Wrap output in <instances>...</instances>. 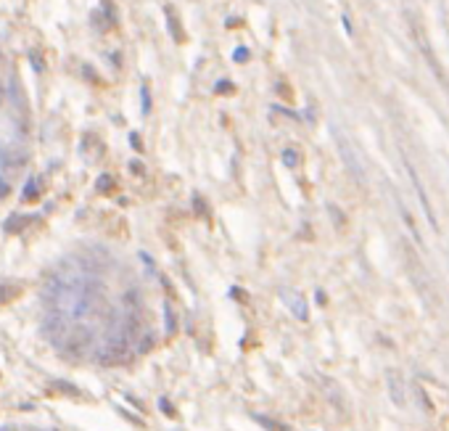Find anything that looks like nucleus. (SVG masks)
<instances>
[{
    "label": "nucleus",
    "instance_id": "f257e3e1",
    "mask_svg": "<svg viewBox=\"0 0 449 431\" xmlns=\"http://www.w3.org/2000/svg\"><path fill=\"white\" fill-rule=\"evenodd\" d=\"M407 24H410V32H412V40H415V45L420 48V53H423V58L431 64V69L436 72V74L441 77V69H439V64L433 61V53H431V42H428V37H426V32H423V24H420V19L417 16H412V14H407ZM444 80V77H441Z\"/></svg>",
    "mask_w": 449,
    "mask_h": 431
},
{
    "label": "nucleus",
    "instance_id": "f03ea898",
    "mask_svg": "<svg viewBox=\"0 0 449 431\" xmlns=\"http://www.w3.org/2000/svg\"><path fill=\"white\" fill-rule=\"evenodd\" d=\"M3 162L8 167H19V164H24L27 162V154H21V151H5L3 154Z\"/></svg>",
    "mask_w": 449,
    "mask_h": 431
},
{
    "label": "nucleus",
    "instance_id": "7ed1b4c3",
    "mask_svg": "<svg viewBox=\"0 0 449 431\" xmlns=\"http://www.w3.org/2000/svg\"><path fill=\"white\" fill-rule=\"evenodd\" d=\"M14 294H19V286H11V288H0V305H3L5 299H11Z\"/></svg>",
    "mask_w": 449,
    "mask_h": 431
},
{
    "label": "nucleus",
    "instance_id": "20e7f679",
    "mask_svg": "<svg viewBox=\"0 0 449 431\" xmlns=\"http://www.w3.org/2000/svg\"><path fill=\"white\" fill-rule=\"evenodd\" d=\"M106 188H108V191H111V188H114V180L108 178V175H103V178L98 180V191H106Z\"/></svg>",
    "mask_w": 449,
    "mask_h": 431
},
{
    "label": "nucleus",
    "instance_id": "39448f33",
    "mask_svg": "<svg viewBox=\"0 0 449 431\" xmlns=\"http://www.w3.org/2000/svg\"><path fill=\"white\" fill-rule=\"evenodd\" d=\"M193 206H196V209H198V215H201V217H209V209H206V204L201 201V198H193Z\"/></svg>",
    "mask_w": 449,
    "mask_h": 431
},
{
    "label": "nucleus",
    "instance_id": "423d86ee",
    "mask_svg": "<svg viewBox=\"0 0 449 431\" xmlns=\"http://www.w3.org/2000/svg\"><path fill=\"white\" fill-rule=\"evenodd\" d=\"M24 198H27V201H35V198H37V185L29 183L27 185V196H24Z\"/></svg>",
    "mask_w": 449,
    "mask_h": 431
},
{
    "label": "nucleus",
    "instance_id": "0eeeda50",
    "mask_svg": "<svg viewBox=\"0 0 449 431\" xmlns=\"http://www.w3.org/2000/svg\"><path fill=\"white\" fill-rule=\"evenodd\" d=\"M286 164H296V156H294V151H286Z\"/></svg>",
    "mask_w": 449,
    "mask_h": 431
},
{
    "label": "nucleus",
    "instance_id": "6e6552de",
    "mask_svg": "<svg viewBox=\"0 0 449 431\" xmlns=\"http://www.w3.org/2000/svg\"><path fill=\"white\" fill-rule=\"evenodd\" d=\"M5 193H8V185H5L3 180H0V196H5Z\"/></svg>",
    "mask_w": 449,
    "mask_h": 431
}]
</instances>
